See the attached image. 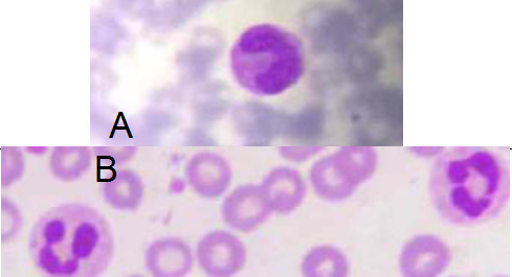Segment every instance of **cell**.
Instances as JSON below:
<instances>
[{
	"instance_id": "1",
	"label": "cell",
	"mask_w": 512,
	"mask_h": 277,
	"mask_svg": "<svg viewBox=\"0 0 512 277\" xmlns=\"http://www.w3.org/2000/svg\"><path fill=\"white\" fill-rule=\"evenodd\" d=\"M35 265L51 276H97L114 256L106 220L93 207L66 204L44 214L30 237Z\"/></svg>"
},
{
	"instance_id": "2",
	"label": "cell",
	"mask_w": 512,
	"mask_h": 277,
	"mask_svg": "<svg viewBox=\"0 0 512 277\" xmlns=\"http://www.w3.org/2000/svg\"><path fill=\"white\" fill-rule=\"evenodd\" d=\"M508 173L497 154L455 149L433 169L430 193L438 214L458 225L479 224L495 217L508 194Z\"/></svg>"
},
{
	"instance_id": "3",
	"label": "cell",
	"mask_w": 512,
	"mask_h": 277,
	"mask_svg": "<svg viewBox=\"0 0 512 277\" xmlns=\"http://www.w3.org/2000/svg\"><path fill=\"white\" fill-rule=\"evenodd\" d=\"M237 83L259 97H275L294 87L304 73L301 41L291 32L262 23L244 32L231 51Z\"/></svg>"
},
{
	"instance_id": "4",
	"label": "cell",
	"mask_w": 512,
	"mask_h": 277,
	"mask_svg": "<svg viewBox=\"0 0 512 277\" xmlns=\"http://www.w3.org/2000/svg\"><path fill=\"white\" fill-rule=\"evenodd\" d=\"M377 153L367 147H347L317 161L310 181L317 195L337 202L349 198L377 168Z\"/></svg>"
},
{
	"instance_id": "5",
	"label": "cell",
	"mask_w": 512,
	"mask_h": 277,
	"mask_svg": "<svg viewBox=\"0 0 512 277\" xmlns=\"http://www.w3.org/2000/svg\"><path fill=\"white\" fill-rule=\"evenodd\" d=\"M450 248L433 235H420L404 246L399 257L400 271L409 277H433L451 264Z\"/></svg>"
},
{
	"instance_id": "6",
	"label": "cell",
	"mask_w": 512,
	"mask_h": 277,
	"mask_svg": "<svg viewBox=\"0 0 512 277\" xmlns=\"http://www.w3.org/2000/svg\"><path fill=\"white\" fill-rule=\"evenodd\" d=\"M197 260L206 274L230 276L246 262V250L236 237L217 230L199 242Z\"/></svg>"
},
{
	"instance_id": "7",
	"label": "cell",
	"mask_w": 512,
	"mask_h": 277,
	"mask_svg": "<svg viewBox=\"0 0 512 277\" xmlns=\"http://www.w3.org/2000/svg\"><path fill=\"white\" fill-rule=\"evenodd\" d=\"M222 218L240 232H250L263 223L271 214L261 187L242 186L222 204Z\"/></svg>"
},
{
	"instance_id": "8",
	"label": "cell",
	"mask_w": 512,
	"mask_h": 277,
	"mask_svg": "<svg viewBox=\"0 0 512 277\" xmlns=\"http://www.w3.org/2000/svg\"><path fill=\"white\" fill-rule=\"evenodd\" d=\"M192 189L205 198H216L230 187L232 170L228 161L212 152L194 155L186 168Z\"/></svg>"
},
{
	"instance_id": "9",
	"label": "cell",
	"mask_w": 512,
	"mask_h": 277,
	"mask_svg": "<svg viewBox=\"0 0 512 277\" xmlns=\"http://www.w3.org/2000/svg\"><path fill=\"white\" fill-rule=\"evenodd\" d=\"M262 192L272 212L292 213L306 195L302 176L291 168H278L267 175L261 184Z\"/></svg>"
},
{
	"instance_id": "10",
	"label": "cell",
	"mask_w": 512,
	"mask_h": 277,
	"mask_svg": "<svg viewBox=\"0 0 512 277\" xmlns=\"http://www.w3.org/2000/svg\"><path fill=\"white\" fill-rule=\"evenodd\" d=\"M147 268L157 276H183L192 268L189 247L178 240H162L147 250Z\"/></svg>"
},
{
	"instance_id": "11",
	"label": "cell",
	"mask_w": 512,
	"mask_h": 277,
	"mask_svg": "<svg viewBox=\"0 0 512 277\" xmlns=\"http://www.w3.org/2000/svg\"><path fill=\"white\" fill-rule=\"evenodd\" d=\"M103 197L113 209L129 212L141 205L144 188L141 178L130 170H119L103 184Z\"/></svg>"
},
{
	"instance_id": "12",
	"label": "cell",
	"mask_w": 512,
	"mask_h": 277,
	"mask_svg": "<svg viewBox=\"0 0 512 277\" xmlns=\"http://www.w3.org/2000/svg\"><path fill=\"white\" fill-rule=\"evenodd\" d=\"M349 264L343 253L330 246H321L311 250L302 264L306 276H345Z\"/></svg>"
},
{
	"instance_id": "13",
	"label": "cell",
	"mask_w": 512,
	"mask_h": 277,
	"mask_svg": "<svg viewBox=\"0 0 512 277\" xmlns=\"http://www.w3.org/2000/svg\"><path fill=\"white\" fill-rule=\"evenodd\" d=\"M91 151L86 148H56L51 156V170L62 181H74L91 167Z\"/></svg>"
},
{
	"instance_id": "14",
	"label": "cell",
	"mask_w": 512,
	"mask_h": 277,
	"mask_svg": "<svg viewBox=\"0 0 512 277\" xmlns=\"http://www.w3.org/2000/svg\"><path fill=\"white\" fill-rule=\"evenodd\" d=\"M24 171V157L19 149L5 148L2 150V183L10 186Z\"/></svg>"
},
{
	"instance_id": "15",
	"label": "cell",
	"mask_w": 512,
	"mask_h": 277,
	"mask_svg": "<svg viewBox=\"0 0 512 277\" xmlns=\"http://www.w3.org/2000/svg\"><path fill=\"white\" fill-rule=\"evenodd\" d=\"M322 149L318 147H284L280 150L281 155L291 161H305L317 155Z\"/></svg>"
},
{
	"instance_id": "16",
	"label": "cell",
	"mask_w": 512,
	"mask_h": 277,
	"mask_svg": "<svg viewBox=\"0 0 512 277\" xmlns=\"http://www.w3.org/2000/svg\"><path fill=\"white\" fill-rule=\"evenodd\" d=\"M415 155L420 157H432L442 152L440 148H413L410 150Z\"/></svg>"
}]
</instances>
